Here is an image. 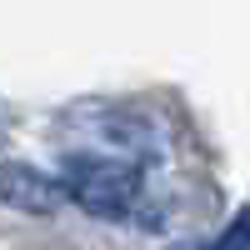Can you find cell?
Segmentation results:
<instances>
[{
    "instance_id": "1",
    "label": "cell",
    "mask_w": 250,
    "mask_h": 250,
    "mask_svg": "<svg viewBox=\"0 0 250 250\" xmlns=\"http://www.w3.org/2000/svg\"><path fill=\"white\" fill-rule=\"evenodd\" d=\"M60 190H65V200L85 205L90 215L120 220L140 200V165L80 150V155H65V165H60Z\"/></svg>"
},
{
    "instance_id": "2",
    "label": "cell",
    "mask_w": 250,
    "mask_h": 250,
    "mask_svg": "<svg viewBox=\"0 0 250 250\" xmlns=\"http://www.w3.org/2000/svg\"><path fill=\"white\" fill-rule=\"evenodd\" d=\"M0 200L10 210H25V215H55L65 205V190L60 180H50L45 170L35 165H20V160H5L0 165Z\"/></svg>"
}]
</instances>
